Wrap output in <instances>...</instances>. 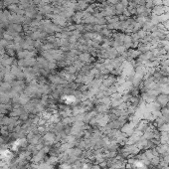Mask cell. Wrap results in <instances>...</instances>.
Returning a JSON list of instances; mask_svg holds the SVG:
<instances>
[{
  "label": "cell",
  "instance_id": "obj_1",
  "mask_svg": "<svg viewBox=\"0 0 169 169\" xmlns=\"http://www.w3.org/2000/svg\"><path fill=\"white\" fill-rule=\"evenodd\" d=\"M155 102L161 106V108L166 106L169 103V94H167V92H160V94L156 97Z\"/></svg>",
  "mask_w": 169,
  "mask_h": 169
},
{
  "label": "cell",
  "instance_id": "obj_2",
  "mask_svg": "<svg viewBox=\"0 0 169 169\" xmlns=\"http://www.w3.org/2000/svg\"><path fill=\"white\" fill-rule=\"evenodd\" d=\"M78 60L81 61L84 64H91L92 63V55L89 52H81L80 54L78 55Z\"/></svg>",
  "mask_w": 169,
  "mask_h": 169
},
{
  "label": "cell",
  "instance_id": "obj_3",
  "mask_svg": "<svg viewBox=\"0 0 169 169\" xmlns=\"http://www.w3.org/2000/svg\"><path fill=\"white\" fill-rule=\"evenodd\" d=\"M151 10H152V14L157 15V16H160V15H162V14L165 13L166 6L163 5V4H161V5H154Z\"/></svg>",
  "mask_w": 169,
  "mask_h": 169
},
{
  "label": "cell",
  "instance_id": "obj_4",
  "mask_svg": "<svg viewBox=\"0 0 169 169\" xmlns=\"http://www.w3.org/2000/svg\"><path fill=\"white\" fill-rule=\"evenodd\" d=\"M72 19L75 23L80 24L83 21V19H84V11H76V12L74 13Z\"/></svg>",
  "mask_w": 169,
  "mask_h": 169
},
{
  "label": "cell",
  "instance_id": "obj_5",
  "mask_svg": "<svg viewBox=\"0 0 169 169\" xmlns=\"http://www.w3.org/2000/svg\"><path fill=\"white\" fill-rule=\"evenodd\" d=\"M115 7L116 15H120V14H123V13H124V11L127 9V7L123 5L121 2H118V3H116L115 5Z\"/></svg>",
  "mask_w": 169,
  "mask_h": 169
},
{
  "label": "cell",
  "instance_id": "obj_6",
  "mask_svg": "<svg viewBox=\"0 0 169 169\" xmlns=\"http://www.w3.org/2000/svg\"><path fill=\"white\" fill-rule=\"evenodd\" d=\"M102 34V36H103L104 38H111L113 37V32L111 30H109L108 27H104L103 28V30L99 32Z\"/></svg>",
  "mask_w": 169,
  "mask_h": 169
},
{
  "label": "cell",
  "instance_id": "obj_7",
  "mask_svg": "<svg viewBox=\"0 0 169 169\" xmlns=\"http://www.w3.org/2000/svg\"><path fill=\"white\" fill-rule=\"evenodd\" d=\"M11 29H13L14 31H15L16 33H20L21 31H22V26H21V24H15V23H13L12 25L10 26Z\"/></svg>",
  "mask_w": 169,
  "mask_h": 169
},
{
  "label": "cell",
  "instance_id": "obj_8",
  "mask_svg": "<svg viewBox=\"0 0 169 169\" xmlns=\"http://www.w3.org/2000/svg\"><path fill=\"white\" fill-rule=\"evenodd\" d=\"M106 1L108 2L111 5H115L116 3H118L120 2V0H106Z\"/></svg>",
  "mask_w": 169,
  "mask_h": 169
},
{
  "label": "cell",
  "instance_id": "obj_9",
  "mask_svg": "<svg viewBox=\"0 0 169 169\" xmlns=\"http://www.w3.org/2000/svg\"><path fill=\"white\" fill-rule=\"evenodd\" d=\"M2 14H3V12H2V11H0V20H1V17H2Z\"/></svg>",
  "mask_w": 169,
  "mask_h": 169
}]
</instances>
